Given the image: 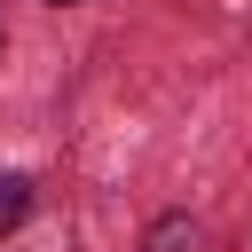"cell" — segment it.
<instances>
[{
  "instance_id": "cell-1",
  "label": "cell",
  "mask_w": 252,
  "mask_h": 252,
  "mask_svg": "<svg viewBox=\"0 0 252 252\" xmlns=\"http://www.w3.org/2000/svg\"><path fill=\"white\" fill-rule=\"evenodd\" d=\"M24 213H32V181H24V173H0V236H8Z\"/></svg>"
},
{
  "instance_id": "cell-2",
  "label": "cell",
  "mask_w": 252,
  "mask_h": 252,
  "mask_svg": "<svg viewBox=\"0 0 252 252\" xmlns=\"http://www.w3.org/2000/svg\"><path fill=\"white\" fill-rule=\"evenodd\" d=\"M55 8H63V0H55Z\"/></svg>"
}]
</instances>
